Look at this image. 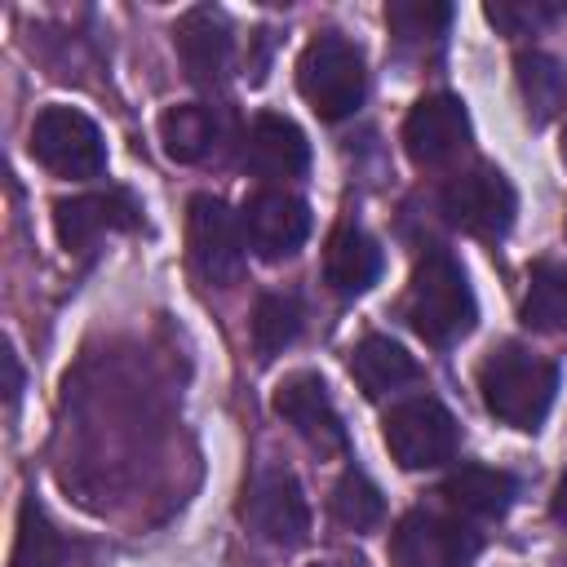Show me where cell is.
<instances>
[{"label":"cell","mask_w":567,"mask_h":567,"mask_svg":"<svg viewBox=\"0 0 567 567\" xmlns=\"http://www.w3.org/2000/svg\"><path fill=\"white\" fill-rule=\"evenodd\" d=\"M474 315H478V306H474L461 261L439 248L425 252L408 279V297H403L408 328L430 346H452L474 328Z\"/></svg>","instance_id":"6da1fadb"},{"label":"cell","mask_w":567,"mask_h":567,"mask_svg":"<svg viewBox=\"0 0 567 567\" xmlns=\"http://www.w3.org/2000/svg\"><path fill=\"white\" fill-rule=\"evenodd\" d=\"M554 390H558V368L532 354L527 346L505 341L478 363L483 408L514 430H536L554 403Z\"/></svg>","instance_id":"7a4b0ae2"},{"label":"cell","mask_w":567,"mask_h":567,"mask_svg":"<svg viewBox=\"0 0 567 567\" xmlns=\"http://www.w3.org/2000/svg\"><path fill=\"white\" fill-rule=\"evenodd\" d=\"M297 89L315 106L319 120H346V115H354L363 106V93H368L363 53L346 35L319 31L301 49V58H297Z\"/></svg>","instance_id":"3957f363"},{"label":"cell","mask_w":567,"mask_h":567,"mask_svg":"<svg viewBox=\"0 0 567 567\" xmlns=\"http://www.w3.org/2000/svg\"><path fill=\"white\" fill-rule=\"evenodd\" d=\"M385 447L403 470H434L456 456L461 425L434 394H416L385 412Z\"/></svg>","instance_id":"277c9868"},{"label":"cell","mask_w":567,"mask_h":567,"mask_svg":"<svg viewBox=\"0 0 567 567\" xmlns=\"http://www.w3.org/2000/svg\"><path fill=\"white\" fill-rule=\"evenodd\" d=\"M31 155L53 173L71 182L102 177L106 168V142L97 124L75 106H44L31 124Z\"/></svg>","instance_id":"5b68a950"},{"label":"cell","mask_w":567,"mask_h":567,"mask_svg":"<svg viewBox=\"0 0 567 567\" xmlns=\"http://www.w3.org/2000/svg\"><path fill=\"white\" fill-rule=\"evenodd\" d=\"M186 244H190V266L204 284L226 288L244 275V221L217 199V195H195L186 208Z\"/></svg>","instance_id":"8992f818"},{"label":"cell","mask_w":567,"mask_h":567,"mask_svg":"<svg viewBox=\"0 0 567 567\" xmlns=\"http://www.w3.org/2000/svg\"><path fill=\"white\" fill-rule=\"evenodd\" d=\"M474 554H478V532L434 509H408L390 532L394 567H470Z\"/></svg>","instance_id":"52a82bcc"},{"label":"cell","mask_w":567,"mask_h":567,"mask_svg":"<svg viewBox=\"0 0 567 567\" xmlns=\"http://www.w3.org/2000/svg\"><path fill=\"white\" fill-rule=\"evenodd\" d=\"M439 204H443V217L456 230L478 235V239H501L509 230V221H514V208H518L514 186L505 182V173L501 168H487V164L456 173L443 186V199Z\"/></svg>","instance_id":"ba28073f"},{"label":"cell","mask_w":567,"mask_h":567,"mask_svg":"<svg viewBox=\"0 0 567 567\" xmlns=\"http://www.w3.org/2000/svg\"><path fill=\"white\" fill-rule=\"evenodd\" d=\"M239 514H244V523H248L261 540L284 545V549L301 545L306 532H310L306 496H301L297 478H292L288 470H279V465H261V470L248 478L244 501H239Z\"/></svg>","instance_id":"9c48e42d"},{"label":"cell","mask_w":567,"mask_h":567,"mask_svg":"<svg viewBox=\"0 0 567 567\" xmlns=\"http://www.w3.org/2000/svg\"><path fill=\"white\" fill-rule=\"evenodd\" d=\"M403 151L416 168H447L470 151V115L452 93H425L403 120Z\"/></svg>","instance_id":"30bf717a"},{"label":"cell","mask_w":567,"mask_h":567,"mask_svg":"<svg viewBox=\"0 0 567 567\" xmlns=\"http://www.w3.org/2000/svg\"><path fill=\"white\" fill-rule=\"evenodd\" d=\"M137 226H142V208L133 204L128 190H89L53 204V230L66 252H84L102 235L137 230Z\"/></svg>","instance_id":"8fae6325"},{"label":"cell","mask_w":567,"mask_h":567,"mask_svg":"<svg viewBox=\"0 0 567 567\" xmlns=\"http://www.w3.org/2000/svg\"><path fill=\"white\" fill-rule=\"evenodd\" d=\"M239 221H244L248 248H252L261 261H284V257H292V252L306 244V235H310V208H306L297 195H288V190H257V195L244 204Z\"/></svg>","instance_id":"7c38bea8"},{"label":"cell","mask_w":567,"mask_h":567,"mask_svg":"<svg viewBox=\"0 0 567 567\" xmlns=\"http://www.w3.org/2000/svg\"><path fill=\"white\" fill-rule=\"evenodd\" d=\"M275 412L319 452H341L346 447V425L332 408L328 385L315 372H292L275 390Z\"/></svg>","instance_id":"4fadbf2b"},{"label":"cell","mask_w":567,"mask_h":567,"mask_svg":"<svg viewBox=\"0 0 567 567\" xmlns=\"http://www.w3.org/2000/svg\"><path fill=\"white\" fill-rule=\"evenodd\" d=\"M173 44H177L182 66H186V75H190L195 84L213 89V84L226 80L235 40H230V22H226L221 9H213V4L186 9V13L177 18V27H173Z\"/></svg>","instance_id":"5bb4252c"},{"label":"cell","mask_w":567,"mask_h":567,"mask_svg":"<svg viewBox=\"0 0 567 567\" xmlns=\"http://www.w3.org/2000/svg\"><path fill=\"white\" fill-rule=\"evenodd\" d=\"M244 164L257 177H301L310 164V142L288 115L261 111L244 133Z\"/></svg>","instance_id":"9a60e30c"},{"label":"cell","mask_w":567,"mask_h":567,"mask_svg":"<svg viewBox=\"0 0 567 567\" xmlns=\"http://www.w3.org/2000/svg\"><path fill=\"white\" fill-rule=\"evenodd\" d=\"M377 275H381L377 239L359 226H337L328 235V248H323V284L337 297H359L377 284Z\"/></svg>","instance_id":"2e32d148"},{"label":"cell","mask_w":567,"mask_h":567,"mask_svg":"<svg viewBox=\"0 0 567 567\" xmlns=\"http://www.w3.org/2000/svg\"><path fill=\"white\" fill-rule=\"evenodd\" d=\"M350 377L359 381V390H363L368 399H385V394L403 390L408 381H416L421 368H416V359H412L399 341L372 332V337H363V341L350 350Z\"/></svg>","instance_id":"e0dca14e"},{"label":"cell","mask_w":567,"mask_h":567,"mask_svg":"<svg viewBox=\"0 0 567 567\" xmlns=\"http://www.w3.org/2000/svg\"><path fill=\"white\" fill-rule=\"evenodd\" d=\"M518 496L514 474L492 465H461L443 478V501L461 509L465 518H501Z\"/></svg>","instance_id":"ac0fdd59"},{"label":"cell","mask_w":567,"mask_h":567,"mask_svg":"<svg viewBox=\"0 0 567 567\" xmlns=\"http://www.w3.org/2000/svg\"><path fill=\"white\" fill-rule=\"evenodd\" d=\"M159 142L164 155L177 164H199L217 142V120L204 102H182L159 115Z\"/></svg>","instance_id":"d6986e66"},{"label":"cell","mask_w":567,"mask_h":567,"mask_svg":"<svg viewBox=\"0 0 567 567\" xmlns=\"http://www.w3.org/2000/svg\"><path fill=\"white\" fill-rule=\"evenodd\" d=\"M514 75H518V93L527 102V115L536 124H545L563 102H567V66L554 53L527 49L514 58Z\"/></svg>","instance_id":"ffe728a7"},{"label":"cell","mask_w":567,"mask_h":567,"mask_svg":"<svg viewBox=\"0 0 567 567\" xmlns=\"http://www.w3.org/2000/svg\"><path fill=\"white\" fill-rule=\"evenodd\" d=\"M523 323L540 332H567V261H540L527 279Z\"/></svg>","instance_id":"44dd1931"},{"label":"cell","mask_w":567,"mask_h":567,"mask_svg":"<svg viewBox=\"0 0 567 567\" xmlns=\"http://www.w3.org/2000/svg\"><path fill=\"white\" fill-rule=\"evenodd\" d=\"M301 332V301L292 292H261L252 306V346L261 359H275Z\"/></svg>","instance_id":"7402d4cb"},{"label":"cell","mask_w":567,"mask_h":567,"mask_svg":"<svg viewBox=\"0 0 567 567\" xmlns=\"http://www.w3.org/2000/svg\"><path fill=\"white\" fill-rule=\"evenodd\" d=\"M328 509L341 527H354V532H368L385 518V501H381V487L363 474V470H346L328 496Z\"/></svg>","instance_id":"603a6c76"},{"label":"cell","mask_w":567,"mask_h":567,"mask_svg":"<svg viewBox=\"0 0 567 567\" xmlns=\"http://www.w3.org/2000/svg\"><path fill=\"white\" fill-rule=\"evenodd\" d=\"M66 563V545L53 532V523L44 518V509L35 501L22 505L18 518V549H13V567H62Z\"/></svg>","instance_id":"cb8c5ba5"},{"label":"cell","mask_w":567,"mask_h":567,"mask_svg":"<svg viewBox=\"0 0 567 567\" xmlns=\"http://www.w3.org/2000/svg\"><path fill=\"white\" fill-rule=\"evenodd\" d=\"M385 22L403 44H425V40H439L447 31L452 4L447 0H390Z\"/></svg>","instance_id":"d4e9b609"},{"label":"cell","mask_w":567,"mask_h":567,"mask_svg":"<svg viewBox=\"0 0 567 567\" xmlns=\"http://www.w3.org/2000/svg\"><path fill=\"white\" fill-rule=\"evenodd\" d=\"M483 18L505 35H532V31L549 27L554 18H563V4H549V0H496V4H483Z\"/></svg>","instance_id":"484cf974"},{"label":"cell","mask_w":567,"mask_h":567,"mask_svg":"<svg viewBox=\"0 0 567 567\" xmlns=\"http://www.w3.org/2000/svg\"><path fill=\"white\" fill-rule=\"evenodd\" d=\"M549 514H554V518L567 527V474L554 483V501H549Z\"/></svg>","instance_id":"4316f807"},{"label":"cell","mask_w":567,"mask_h":567,"mask_svg":"<svg viewBox=\"0 0 567 567\" xmlns=\"http://www.w3.org/2000/svg\"><path fill=\"white\" fill-rule=\"evenodd\" d=\"M563 159H567V128H563Z\"/></svg>","instance_id":"83f0119b"},{"label":"cell","mask_w":567,"mask_h":567,"mask_svg":"<svg viewBox=\"0 0 567 567\" xmlns=\"http://www.w3.org/2000/svg\"><path fill=\"white\" fill-rule=\"evenodd\" d=\"M315 567H332V563H315Z\"/></svg>","instance_id":"f1b7e54d"}]
</instances>
